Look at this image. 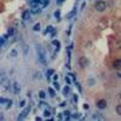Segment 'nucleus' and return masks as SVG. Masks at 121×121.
Segmentation results:
<instances>
[{
	"mask_svg": "<svg viewBox=\"0 0 121 121\" xmlns=\"http://www.w3.org/2000/svg\"><path fill=\"white\" fill-rule=\"evenodd\" d=\"M36 52H38V58H39V60H40L43 64H46V56H45L44 48L40 47V46H38V47H36Z\"/></svg>",
	"mask_w": 121,
	"mask_h": 121,
	"instance_id": "1",
	"label": "nucleus"
},
{
	"mask_svg": "<svg viewBox=\"0 0 121 121\" xmlns=\"http://www.w3.org/2000/svg\"><path fill=\"white\" fill-rule=\"evenodd\" d=\"M95 9L97 10V11H99V12H102V11H104V10L107 9V4L104 3V1H97L96 4H95Z\"/></svg>",
	"mask_w": 121,
	"mask_h": 121,
	"instance_id": "2",
	"label": "nucleus"
},
{
	"mask_svg": "<svg viewBox=\"0 0 121 121\" xmlns=\"http://www.w3.org/2000/svg\"><path fill=\"white\" fill-rule=\"evenodd\" d=\"M79 64L81 65L82 68H86V67L90 64V62H88V59H87V58H85V57H81V58H79Z\"/></svg>",
	"mask_w": 121,
	"mask_h": 121,
	"instance_id": "3",
	"label": "nucleus"
},
{
	"mask_svg": "<svg viewBox=\"0 0 121 121\" xmlns=\"http://www.w3.org/2000/svg\"><path fill=\"white\" fill-rule=\"evenodd\" d=\"M97 108L99 109H105L107 108V100L105 99H99L97 102Z\"/></svg>",
	"mask_w": 121,
	"mask_h": 121,
	"instance_id": "4",
	"label": "nucleus"
},
{
	"mask_svg": "<svg viewBox=\"0 0 121 121\" xmlns=\"http://www.w3.org/2000/svg\"><path fill=\"white\" fill-rule=\"evenodd\" d=\"M29 112H30V107H27V108L23 110V112L21 113V115L18 116V120H23V119L28 115V113H29Z\"/></svg>",
	"mask_w": 121,
	"mask_h": 121,
	"instance_id": "5",
	"label": "nucleus"
},
{
	"mask_svg": "<svg viewBox=\"0 0 121 121\" xmlns=\"http://www.w3.org/2000/svg\"><path fill=\"white\" fill-rule=\"evenodd\" d=\"M41 6H35V7H32L30 9V12L32 13H34V15H38V13H40L41 12Z\"/></svg>",
	"mask_w": 121,
	"mask_h": 121,
	"instance_id": "6",
	"label": "nucleus"
},
{
	"mask_svg": "<svg viewBox=\"0 0 121 121\" xmlns=\"http://www.w3.org/2000/svg\"><path fill=\"white\" fill-rule=\"evenodd\" d=\"M1 88L3 90H9L10 88V81L9 80H3L1 81Z\"/></svg>",
	"mask_w": 121,
	"mask_h": 121,
	"instance_id": "7",
	"label": "nucleus"
},
{
	"mask_svg": "<svg viewBox=\"0 0 121 121\" xmlns=\"http://www.w3.org/2000/svg\"><path fill=\"white\" fill-rule=\"evenodd\" d=\"M35 1H38L40 5H41V7H46L50 4V0H35Z\"/></svg>",
	"mask_w": 121,
	"mask_h": 121,
	"instance_id": "8",
	"label": "nucleus"
},
{
	"mask_svg": "<svg viewBox=\"0 0 121 121\" xmlns=\"http://www.w3.org/2000/svg\"><path fill=\"white\" fill-rule=\"evenodd\" d=\"M13 91H15V93L16 95H18L19 93V91H21V87H19V85H18V82H13Z\"/></svg>",
	"mask_w": 121,
	"mask_h": 121,
	"instance_id": "9",
	"label": "nucleus"
},
{
	"mask_svg": "<svg viewBox=\"0 0 121 121\" xmlns=\"http://www.w3.org/2000/svg\"><path fill=\"white\" fill-rule=\"evenodd\" d=\"M93 120H104V116L100 115V113H96L93 115Z\"/></svg>",
	"mask_w": 121,
	"mask_h": 121,
	"instance_id": "10",
	"label": "nucleus"
},
{
	"mask_svg": "<svg viewBox=\"0 0 121 121\" xmlns=\"http://www.w3.org/2000/svg\"><path fill=\"white\" fill-rule=\"evenodd\" d=\"M30 13H32V12H30L29 10H27V11H24V12L22 13V18H23V19H28V18H29V15H30Z\"/></svg>",
	"mask_w": 121,
	"mask_h": 121,
	"instance_id": "11",
	"label": "nucleus"
},
{
	"mask_svg": "<svg viewBox=\"0 0 121 121\" xmlns=\"http://www.w3.org/2000/svg\"><path fill=\"white\" fill-rule=\"evenodd\" d=\"M114 67H115V68H121V59L114 60Z\"/></svg>",
	"mask_w": 121,
	"mask_h": 121,
	"instance_id": "12",
	"label": "nucleus"
},
{
	"mask_svg": "<svg viewBox=\"0 0 121 121\" xmlns=\"http://www.w3.org/2000/svg\"><path fill=\"white\" fill-rule=\"evenodd\" d=\"M115 109H116V113H117V114L121 116V104H117Z\"/></svg>",
	"mask_w": 121,
	"mask_h": 121,
	"instance_id": "13",
	"label": "nucleus"
},
{
	"mask_svg": "<svg viewBox=\"0 0 121 121\" xmlns=\"http://www.w3.org/2000/svg\"><path fill=\"white\" fill-rule=\"evenodd\" d=\"M50 32H51V33L53 32V28H52L51 26H48V27L46 28V30H45V34H46V33H50Z\"/></svg>",
	"mask_w": 121,
	"mask_h": 121,
	"instance_id": "14",
	"label": "nucleus"
},
{
	"mask_svg": "<svg viewBox=\"0 0 121 121\" xmlns=\"http://www.w3.org/2000/svg\"><path fill=\"white\" fill-rule=\"evenodd\" d=\"M52 45H55L57 48H59V45H60V44H59L58 40H53V41H52Z\"/></svg>",
	"mask_w": 121,
	"mask_h": 121,
	"instance_id": "15",
	"label": "nucleus"
},
{
	"mask_svg": "<svg viewBox=\"0 0 121 121\" xmlns=\"http://www.w3.org/2000/svg\"><path fill=\"white\" fill-rule=\"evenodd\" d=\"M48 93H50V96L51 97H55L56 95H55V91L52 90V88H48Z\"/></svg>",
	"mask_w": 121,
	"mask_h": 121,
	"instance_id": "16",
	"label": "nucleus"
},
{
	"mask_svg": "<svg viewBox=\"0 0 121 121\" xmlns=\"http://www.w3.org/2000/svg\"><path fill=\"white\" fill-rule=\"evenodd\" d=\"M69 91H70V90H69V87L67 86V87H65V88L63 90V93H64V96H68V93H69Z\"/></svg>",
	"mask_w": 121,
	"mask_h": 121,
	"instance_id": "17",
	"label": "nucleus"
},
{
	"mask_svg": "<svg viewBox=\"0 0 121 121\" xmlns=\"http://www.w3.org/2000/svg\"><path fill=\"white\" fill-rule=\"evenodd\" d=\"M33 30H34V32H38V30H40V24L38 23V24H35L34 26V28H33Z\"/></svg>",
	"mask_w": 121,
	"mask_h": 121,
	"instance_id": "18",
	"label": "nucleus"
},
{
	"mask_svg": "<svg viewBox=\"0 0 121 121\" xmlns=\"http://www.w3.org/2000/svg\"><path fill=\"white\" fill-rule=\"evenodd\" d=\"M59 16H60V11H59V10H57V11L55 12V17H56L57 19H59Z\"/></svg>",
	"mask_w": 121,
	"mask_h": 121,
	"instance_id": "19",
	"label": "nucleus"
},
{
	"mask_svg": "<svg viewBox=\"0 0 121 121\" xmlns=\"http://www.w3.org/2000/svg\"><path fill=\"white\" fill-rule=\"evenodd\" d=\"M10 55H11V57H16L17 56V51H16V50H12V51L10 52Z\"/></svg>",
	"mask_w": 121,
	"mask_h": 121,
	"instance_id": "20",
	"label": "nucleus"
},
{
	"mask_svg": "<svg viewBox=\"0 0 121 121\" xmlns=\"http://www.w3.org/2000/svg\"><path fill=\"white\" fill-rule=\"evenodd\" d=\"M50 115H51V113H50V110H45V112H44V116L48 117Z\"/></svg>",
	"mask_w": 121,
	"mask_h": 121,
	"instance_id": "21",
	"label": "nucleus"
},
{
	"mask_svg": "<svg viewBox=\"0 0 121 121\" xmlns=\"http://www.w3.org/2000/svg\"><path fill=\"white\" fill-rule=\"evenodd\" d=\"M39 96H40V98H45V92H44V91H40V92H39Z\"/></svg>",
	"mask_w": 121,
	"mask_h": 121,
	"instance_id": "22",
	"label": "nucleus"
},
{
	"mask_svg": "<svg viewBox=\"0 0 121 121\" xmlns=\"http://www.w3.org/2000/svg\"><path fill=\"white\" fill-rule=\"evenodd\" d=\"M65 82H67L68 85L72 84V80H70V78H69V76H65Z\"/></svg>",
	"mask_w": 121,
	"mask_h": 121,
	"instance_id": "23",
	"label": "nucleus"
},
{
	"mask_svg": "<svg viewBox=\"0 0 121 121\" xmlns=\"http://www.w3.org/2000/svg\"><path fill=\"white\" fill-rule=\"evenodd\" d=\"M75 12H76V10L74 9V10H73V11H72V12H70V15H69V18H72V17H73V16L75 15Z\"/></svg>",
	"mask_w": 121,
	"mask_h": 121,
	"instance_id": "24",
	"label": "nucleus"
},
{
	"mask_svg": "<svg viewBox=\"0 0 121 121\" xmlns=\"http://www.w3.org/2000/svg\"><path fill=\"white\" fill-rule=\"evenodd\" d=\"M51 74H53V70H52V69H50L48 72H47V78H50V76H51Z\"/></svg>",
	"mask_w": 121,
	"mask_h": 121,
	"instance_id": "25",
	"label": "nucleus"
},
{
	"mask_svg": "<svg viewBox=\"0 0 121 121\" xmlns=\"http://www.w3.org/2000/svg\"><path fill=\"white\" fill-rule=\"evenodd\" d=\"M53 85H55V88H56V90H59V84H58L57 81H55Z\"/></svg>",
	"mask_w": 121,
	"mask_h": 121,
	"instance_id": "26",
	"label": "nucleus"
},
{
	"mask_svg": "<svg viewBox=\"0 0 121 121\" xmlns=\"http://www.w3.org/2000/svg\"><path fill=\"white\" fill-rule=\"evenodd\" d=\"M73 117H74V119H79V117H80V114H79V113H74V114H73Z\"/></svg>",
	"mask_w": 121,
	"mask_h": 121,
	"instance_id": "27",
	"label": "nucleus"
},
{
	"mask_svg": "<svg viewBox=\"0 0 121 121\" xmlns=\"http://www.w3.org/2000/svg\"><path fill=\"white\" fill-rule=\"evenodd\" d=\"M18 105H19V107H22V108H23V107L26 105V100H21V103H19Z\"/></svg>",
	"mask_w": 121,
	"mask_h": 121,
	"instance_id": "28",
	"label": "nucleus"
},
{
	"mask_svg": "<svg viewBox=\"0 0 121 121\" xmlns=\"http://www.w3.org/2000/svg\"><path fill=\"white\" fill-rule=\"evenodd\" d=\"M116 48H121V41H116Z\"/></svg>",
	"mask_w": 121,
	"mask_h": 121,
	"instance_id": "29",
	"label": "nucleus"
},
{
	"mask_svg": "<svg viewBox=\"0 0 121 121\" xmlns=\"http://www.w3.org/2000/svg\"><path fill=\"white\" fill-rule=\"evenodd\" d=\"M40 105H39V108H45V103L44 102H41V103H39Z\"/></svg>",
	"mask_w": 121,
	"mask_h": 121,
	"instance_id": "30",
	"label": "nucleus"
},
{
	"mask_svg": "<svg viewBox=\"0 0 121 121\" xmlns=\"http://www.w3.org/2000/svg\"><path fill=\"white\" fill-rule=\"evenodd\" d=\"M56 1H57V4H62V3L65 1V0H56Z\"/></svg>",
	"mask_w": 121,
	"mask_h": 121,
	"instance_id": "31",
	"label": "nucleus"
},
{
	"mask_svg": "<svg viewBox=\"0 0 121 121\" xmlns=\"http://www.w3.org/2000/svg\"><path fill=\"white\" fill-rule=\"evenodd\" d=\"M69 114H70V113H69V112H64V115H65V116H67V117H69V116H70V115H69Z\"/></svg>",
	"mask_w": 121,
	"mask_h": 121,
	"instance_id": "32",
	"label": "nucleus"
},
{
	"mask_svg": "<svg viewBox=\"0 0 121 121\" xmlns=\"http://www.w3.org/2000/svg\"><path fill=\"white\" fill-rule=\"evenodd\" d=\"M74 102H78V96H74Z\"/></svg>",
	"mask_w": 121,
	"mask_h": 121,
	"instance_id": "33",
	"label": "nucleus"
},
{
	"mask_svg": "<svg viewBox=\"0 0 121 121\" xmlns=\"http://www.w3.org/2000/svg\"><path fill=\"white\" fill-rule=\"evenodd\" d=\"M57 79H58V76H57V75H55V76H53V80H55V81H57Z\"/></svg>",
	"mask_w": 121,
	"mask_h": 121,
	"instance_id": "34",
	"label": "nucleus"
},
{
	"mask_svg": "<svg viewBox=\"0 0 121 121\" xmlns=\"http://www.w3.org/2000/svg\"><path fill=\"white\" fill-rule=\"evenodd\" d=\"M120 99H121V93H120Z\"/></svg>",
	"mask_w": 121,
	"mask_h": 121,
	"instance_id": "35",
	"label": "nucleus"
},
{
	"mask_svg": "<svg viewBox=\"0 0 121 121\" xmlns=\"http://www.w3.org/2000/svg\"><path fill=\"white\" fill-rule=\"evenodd\" d=\"M78 1H79V0H78Z\"/></svg>",
	"mask_w": 121,
	"mask_h": 121,
	"instance_id": "36",
	"label": "nucleus"
}]
</instances>
